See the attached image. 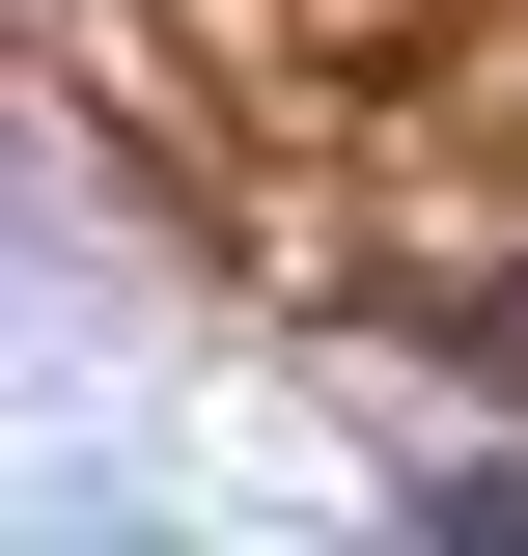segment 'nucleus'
<instances>
[{"label":"nucleus","mask_w":528,"mask_h":556,"mask_svg":"<svg viewBox=\"0 0 528 556\" xmlns=\"http://www.w3.org/2000/svg\"><path fill=\"white\" fill-rule=\"evenodd\" d=\"M362 334H417V362H473V390H528V278H362Z\"/></svg>","instance_id":"1"}]
</instances>
